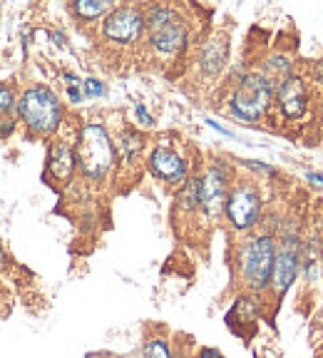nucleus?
I'll use <instances>...</instances> for the list:
<instances>
[{"label":"nucleus","instance_id":"1","mask_svg":"<svg viewBox=\"0 0 323 358\" xmlns=\"http://www.w3.org/2000/svg\"><path fill=\"white\" fill-rule=\"evenodd\" d=\"M75 159L85 177L102 179L115 164V145L102 124L89 122L80 129L78 145H75Z\"/></svg>","mask_w":323,"mask_h":358},{"label":"nucleus","instance_id":"2","mask_svg":"<svg viewBox=\"0 0 323 358\" xmlns=\"http://www.w3.org/2000/svg\"><path fill=\"white\" fill-rule=\"evenodd\" d=\"M17 112H20L22 122L40 134H52L60 127V102H57L55 92H50L48 87L28 90L17 102Z\"/></svg>","mask_w":323,"mask_h":358},{"label":"nucleus","instance_id":"3","mask_svg":"<svg viewBox=\"0 0 323 358\" xmlns=\"http://www.w3.org/2000/svg\"><path fill=\"white\" fill-rule=\"evenodd\" d=\"M273 259H276V241L268 234L257 236L246 244L241 254V276L251 291H264L271 284Z\"/></svg>","mask_w":323,"mask_h":358},{"label":"nucleus","instance_id":"4","mask_svg":"<svg viewBox=\"0 0 323 358\" xmlns=\"http://www.w3.org/2000/svg\"><path fill=\"white\" fill-rule=\"evenodd\" d=\"M145 28L150 33L152 48L159 52H167V55L182 50L184 40H187V28H184V22L179 20V15L172 8H152L145 17Z\"/></svg>","mask_w":323,"mask_h":358},{"label":"nucleus","instance_id":"5","mask_svg":"<svg viewBox=\"0 0 323 358\" xmlns=\"http://www.w3.org/2000/svg\"><path fill=\"white\" fill-rule=\"evenodd\" d=\"M271 95H273L271 80L257 73L246 75V78H241L239 87H236L234 97H231V110L241 120H259L266 112Z\"/></svg>","mask_w":323,"mask_h":358},{"label":"nucleus","instance_id":"6","mask_svg":"<svg viewBox=\"0 0 323 358\" xmlns=\"http://www.w3.org/2000/svg\"><path fill=\"white\" fill-rule=\"evenodd\" d=\"M224 212H227L229 222H231L234 229L239 231L251 229L259 222V214H261V196H259L257 187L239 185L236 189L229 192Z\"/></svg>","mask_w":323,"mask_h":358},{"label":"nucleus","instance_id":"7","mask_svg":"<svg viewBox=\"0 0 323 358\" xmlns=\"http://www.w3.org/2000/svg\"><path fill=\"white\" fill-rule=\"evenodd\" d=\"M142 30H145V15L137 8H117L102 22L105 38L120 45H129L134 40H140Z\"/></svg>","mask_w":323,"mask_h":358},{"label":"nucleus","instance_id":"8","mask_svg":"<svg viewBox=\"0 0 323 358\" xmlns=\"http://www.w3.org/2000/svg\"><path fill=\"white\" fill-rule=\"evenodd\" d=\"M227 172L222 164H214L199 179V207L206 212V217H219L227 207Z\"/></svg>","mask_w":323,"mask_h":358},{"label":"nucleus","instance_id":"9","mask_svg":"<svg viewBox=\"0 0 323 358\" xmlns=\"http://www.w3.org/2000/svg\"><path fill=\"white\" fill-rule=\"evenodd\" d=\"M299 268H301V259H299V249H296L291 241H286L276 252L273 259V271H271V289L276 291V296H284L286 291L294 286L296 276H299Z\"/></svg>","mask_w":323,"mask_h":358},{"label":"nucleus","instance_id":"10","mask_svg":"<svg viewBox=\"0 0 323 358\" xmlns=\"http://www.w3.org/2000/svg\"><path fill=\"white\" fill-rule=\"evenodd\" d=\"M306 85H303L301 78L296 75H289L279 83V107L289 120H299L306 112Z\"/></svg>","mask_w":323,"mask_h":358},{"label":"nucleus","instance_id":"11","mask_svg":"<svg viewBox=\"0 0 323 358\" xmlns=\"http://www.w3.org/2000/svg\"><path fill=\"white\" fill-rule=\"evenodd\" d=\"M150 167L157 177L169 182V185H179V182H184V177H187V164H184V159L177 152L167 150V147H157V150L152 152Z\"/></svg>","mask_w":323,"mask_h":358},{"label":"nucleus","instance_id":"12","mask_svg":"<svg viewBox=\"0 0 323 358\" xmlns=\"http://www.w3.org/2000/svg\"><path fill=\"white\" fill-rule=\"evenodd\" d=\"M75 164H78V159H75V150H70L65 142H57V145L50 150V172H52V177L70 179V177H73V172H75Z\"/></svg>","mask_w":323,"mask_h":358},{"label":"nucleus","instance_id":"13","mask_svg":"<svg viewBox=\"0 0 323 358\" xmlns=\"http://www.w3.org/2000/svg\"><path fill=\"white\" fill-rule=\"evenodd\" d=\"M224 62H227V43L222 38L209 40L204 45V50H201V67H204V73H219Z\"/></svg>","mask_w":323,"mask_h":358},{"label":"nucleus","instance_id":"14","mask_svg":"<svg viewBox=\"0 0 323 358\" xmlns=\"http://www.w3.org/2000/svg\"><path fill=\"white\" fill-rule=\"evenodd\" d=\"M179 207L187 212H194L199 207V179H187L179 189Z\"/></svg>","mask_w":323,"mask_h":358},{"label":"nucleus","instance_id":"15","mask_svg":"<svg viewBox=\"0 0 323 358\" xmlns=\"http://www.w3.org/2000/svg\"><path fill=\"white\" fill-rule=\"evenodd\" d=\"M107 10H110V3H105V0H78V3H75V13H78L80 17H85V20L102 15V13H107Z\"/></svg>","mask_w":323,"mask_h":358},{"label":"nucleus","instance_id":"16","mask_svg":"<svg viewBox=\"0 0 323 358\" xmlns=\"http://www.w3.org/2000/svg\"><path fill=\"white\" fill-rule=\"evenodd\" d=\"M142 358H172V348L164 338H150L142 348Z\"/></svg>","mask_w":323,"mask_h":358},{"label":"nucleus","instance_id":"17","mask_svg":"<svg viewBox=\"0 0 323 358\" xmlns=\"http://www.w3.org/2000/svg\"><path fill=\"white\" fill-rule=\"evenodd\" d=\"M13 107H15V97H13V90L0 87V122L13 120Z\"/></svg>","mask_w":323,"mask_h":358},{"label":"nucleus","instance_id":"18","mask_svg":"<svg viewBox=\"0 0 323 358\" xmlns=\"http://www.w3.org/2000/svg\"><path fill=\"white\" fill-rule=\"evenodd\" d=\"M82 87H85V95H87V97H100L102 92H105V87H102L100 80H92V78L85 80Z\"/></svg>","mask_w":323,"mask_h":358},{"label":"nucleus","instance_id":"19","mask_svg":"<svg viewBox=\"0 0 323 358\" xmlns=\"http://www.w3.org/2000/svg\"><path fill=\"white\" fill-rule=\"evenodd\" d=\"M196 358H227L222 351H217V348H201L199 353H196Z\"/></svg>","mask_w":323,"mask_h":358},{"label":"nucleus","instance_id":"20","mask_svg":"<svg viewBox=\"0 0 323 358\" xmlns=\"http://www.w3.org/2000/svg\"><path fill=\"white\" fill-rule=\"evenodd\" d=\"M134 112H137V117L142 120V124H152V117H150V115H147L145 105H137V107H134Z\"/></svg>","mask_w":323,"mask_h":358},{"label":"nucleus","instance_id":"21","mask_svg":"<svg viewBox=\"0 0 323 358\" xmlns=\"http://www.w3.org/2000/svg\"><path fill=\"white\" fill-rule=\"evenodd\" d=\"M306 177H308V182H313V185L323 187V177H321V174H313V172H308Z\"/></svg>","mask_w":323,"mask_h":358},{"label":"nucleus","instance_id":"22","mask_svg":"<svg viewBox=\"0 0 323 358\" xmlns=\"http://www.w3.org/2000/svg\"><path fill=\"white\" fill-rule=\"evenodd\" d=\"M3 264H6V254H3V249H0V268H3Z\"/></svg>","mask_w":323,"mask_h":358}]
</instances>
